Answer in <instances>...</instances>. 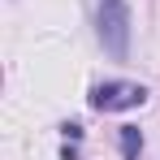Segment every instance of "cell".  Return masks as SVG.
<instances>
[{"label": "cell", "mask_w": 160, "mask_h": 160, "mask_svg": "<svg viewBox=\"0 0 160 160\" xmlns=\"http://www.w3.org/2000/svg\"><path fill=\"white\" fill-rule=\"evenodd\" d=\"M95 22H100V43H104V52L112 61H126L130 56V4L126 0H100V13H95Z\"/></svg>", "instance_id": "1"}, {"label": "cell", "mask_w": 160, "mask_h": 160, "mask_svg": "<svg viewBox=\"0 0 160 160\" xmlns=\"http://www.w3.org/2000/svg\"><path fill=\"white\" fill-rule=\"evenodd\" d=\"M143 100H147V87L143 82H121V78L95 82L91 95H87V104L95 112H126V108H138Z\"/></svg>", "instance_id": "2"}, {"label": "cell", "mask_w": 160, "mask_h": 160, "mask_svg": "<svg viewBox=\"0 0 160 160\" xmlns=\"http://www.w3.org/2000/svg\"><path fill=\"white\" fill-rule=\"evenodd\" d=\"M117 138H121V160H138L143 156V130L138 126H121Z\"/></svg>", "instance_id": "3"}, {"label": "cell", "mask_w": 160, "mask_h": 160, "mask_svg": "<svg viewBox=\"0 0 160 160\" xmlns=\"http://www.w3.org/2000/svg\"><path fill=\"white\" fill-rule=\"evenodd\" d=\"M61 134H65L69 143H78V138H82V126H78V121H65V126H61Z\"/></svg>", "instance_id": "4"}]
</instances>
